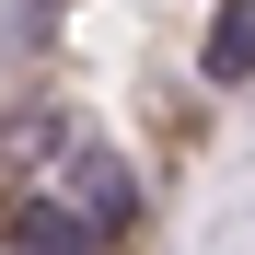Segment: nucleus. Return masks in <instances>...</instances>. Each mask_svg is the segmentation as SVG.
Wrapping results in <instances>:
<instances>
[{"instance_id": "f257e3e1", "label": "nucleus", "mask_w": 255, "mask_h": 255, "mask_svg": "<svg viewBox=\"0 0 255 255\" xmlns=\"http://www.w3.org/2000/svg\"><path fill=\"white\" fill-rule=\"evenodd\" d=\"M244 81L255 0H23L12 232L23 244L151 232Z\"/></svg>"}]
</instances>
